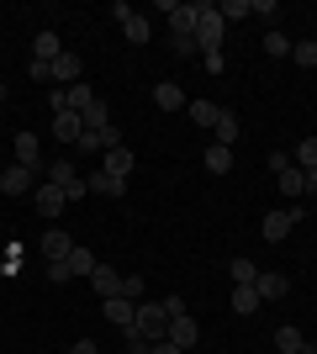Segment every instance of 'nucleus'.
<instances>
[{
  "instance_id": "1",
  "label": "nucleus",
  "mask_w": 317,
  "mask_h": 354,
  "mask_svg": "<svg viewBox=\"0 0 317 354\" xmlns=\"http://www.w3.org/2000/svg\"><path fill=\"white\" fill-rule=\"evenodd\" d=\"M222 32H227L222 11H217V6H196V48H201V59H206V53H222Z\"/></svg>"
},
{
  "instance_id": "2",
  "label": "nucleus",
  "mask_w": 317,
  "mask_h": 354,
  "mask_svg": "<svg viewBox=\"0 0 317 354\" xmlns=\"http://www.w3.org/2000/svg\"><path fill=\"white\" fill-rule=\"evenodd\" d=\"M48 185H59V191L69 196V201H79V196L90 191V185H85V180L75 175V164H69V159H53V164H48Z\"/></svg>"
},
{
  "instance_id": "3",
  "label": "nucleus",
  "mask_w": 317,
  "mask_h": 354,
  "mask_svg": "<svg viewBox=\"0 0 317 354\" xmlns=\"http://www.w3.org/2000/svg\"><path fill=\"white\" fill-rule=\"evenodd\" d=\"M133 148H127V143H117V148H106V153H101V169H106V175H111V180H122V185H127V175H133Z\"/></svg>"
},
{
  "instance_id": "4",
  "label": "nucleus",
  "mask_w": 317,
  "mask_h": 354,
  "mask_svg": "<svg viewBox=\"0 0 317 354\" xmlns=\"http://www.w3.org/2000/svg\"><path fill=\"white\" fill-rule=\"evenodd\" d=\"M164 339L175 344V349H196V344H201V323L191 317V312H185V317H169V333H164Z\"/></svg>"
},
{
  "instance_id": "5",
  "label": "nucleus",
  "mask_w": 317,
  "mask_h": 354,
  "mask_svg": "<svg viewBox=\"0 0 317 354\" xmlns=\"http://www.w3.org/2000/svg\"><path fill=\"white\" fill-rule=\"evenodd\" d=\"M117 21H122V32H127V43L133 48H143L153 37V27H148V16H137L133 6H117Z\"/></svg>"
},
{
  "instance_id": "6",
  "label": "nucleus",
  "mask_w": 317,
  "mask_h": 354,
  "mask_svg": "<svg viewBox=\"0 0 317 354\" xmlns=\"http://www.w3.org/2000/svg\"><path fill=\"white\" fill-rule=\"evenodd\" d=\"M32 207L43 212V217H64V207H69V196H64L59 185H37V191H32Z\"/></svg>"
},
{
  "instance_id": "7",
  "label": "nucleus",
  "mask_w": 317,
  "mask_h": 354,
  "mask_svg": "<svg viewBox=\"0 0 317 354\" xmlns=\"http://www.w3.org/2000/svg\"><path fill=\"white\" fill-rule=\"evenodd\" d=\"M69 254H75V238L64 233V227H48V233H43V259H48V265H59V259H69Z\"/></svg>"
},
{
  "instance_id": "8",
  "label": "nucleus",
  "mask_w": 317,
  "mask_h": 354,
  "mask_svg": "<svg viewBox=\"0 0 317 354\" xmlns=\"http://www.w3.org/2000/svg\"><path fill=\"white\" fill-rule=\"evenodd\" d=\"M106 323H111V328H122V333H127V328H133L137 323V301H127V296H111V301H106Z\"/></svg>"
},
{
  "instance_id": "9",
  "label": "nucleus",
  "mask_w": 317,
  "mask_h": 354,
  "mask_svg": "<svg viewBox=\"0 0 317 354\" xmlns=\"http://www.w3.org/2000/svg\"><path fill=\"white\" fill-rule=\"evenodd\" d=\"M254 291H259V301H280V296L291 291V281L280 275V270H259V275H254Z\"/></svg>"
},
{
  "instance_id": "10",
  "label": "nucleus",
  "mask_w": 317,
  "mask_h": 354,
  "mask_svg": "<svg viewBox=\"0 0 317 354\" xmlns=\"http://www.w3.org/2000/svg\"><path fill=\"white\" fill-rule=\"evenodd\" d=\"M296 217H302V212H270V217L259 222V233H265V243H280V238H286L291 227H296Z\"/></svg>"
},
{
  "instance_id": "11",
  "label": "nucleus",
  "mask_w": 317,
  "mask_h": 354,
  "mask_svg": "<svg viewBox=\"0 0 317 354\" xmlns=\"http://www.w3.org/2000/svg\"><path fill=\"white\" fill-rule=\"evenodd\" d=\"M27 191H37V180H32V169L11 164V169L0 175V196H27Z\"/></svg>"
},
{
  "instance_id": "12",
  "label": "nucleus",
  "mask_w": 317,
  "mask_h": 354,
  "mask_svg": "<svg viewBox=\"0 0 317 354\" xmlns=\"http://www.w3.org/2000/svg\"><path fill=\"white\" fill-rule=\"evenodd\" d=\"M16 164H21V169H32V175H37V164H43V148H37V138L32 133H16Z\"/></svg>"
},
{
  "instance_id": "13",
  "label": "nucleus",
  "mask_w": 317,
  "mask_h": 354,
  "mask_svg": "<svg viewBox=\"0 0 317 354\" xmlns=\"http://www.w3.org/2000/svg\"><path fill=\"white\" fill-rule=\"evenodd\" d=\"M153 101H159V111H185V106H191L175 80H159V85H153Z\"/></svg>"
},
{
  "instance_id": "14",
  "label": "nucleus",
  "mask_w": 317,
  "mask_h": 354,
  "mask_svg": "<svg viewBox=\"0 0 317 354\" xmlns=\"http://www.w3.org/2000/svg\"><path fill=\"white\" fill-rule=\"evenodd\" d=\"M79 133H85V117H75V111L53 117V138H59V143H69V148H75V143H79Z\"/></svg>"
},
{
  "instance_id": "15",
  "label": "nucleus",
  "mask_w": 317,
  "mask_h": 354,
  "mask_svg": "<svg viewBox=\"0 0 317 354\" xmlns=\"http://www.w3.org/2000/svg\"><path fill=\"white\" fill-rule=\"evenodd\" d=\"M64 53V43H59V32H37L32 37V59H43V64H53Z\"/></svg>"
},
{
  "instance_id": "16",
  "label": "nucleus",
  "mask_w": 317,
  "mask_h": 354,
  "mask_svg": "<svg viewBox=\"0 0 317 354\" xmlns=\"http://www.w3.org/2000/svg\"><path fill=\"white\" fill-rule=\"evenodd\" d=\"M90 286H95V296H101V301H111V296H122V275H117V270H95V275H90Z\"/></svg>"
},
{
  "instance_id": "17",
  "label": "nucleus",
  "mask_w": 317,
  "mask_h": 354,
  "mask_svg": "<svg viewBox=\"0 0 317 354\" xmlns=\"http://www.w3.org/2000/svg\"><path fill=\"white\" fill-rule=\"evenodd\" d=\"M185 117L196 122V127H217V117H222V106H217V101H191V106H185Z\"/></svg>"
},
{
  "instance_id": "18",
  "label": "nucleus",
  "mask_w": 317,
  "mask_h": 354,
  "mask_svg": "<svg viewBox=\"0 0 317 354\" xmlns=\"http://www.w3.org/2000/svg\"><path fill=\"white\" fill-rule=\"evenodd\" d=\"M201 164H206V175H227V169H233V148L211 143V148H206V159H201Z\"/></svg>"
},
{
  "instance_id": "19",
  "label": "nucleus",
  "mask_w": 317,
  "mask_h": 354,
  "mask_svg": "<svg viewBox=\"0 0 317 354\" xmlns=\"http://www.w3.org/2000/svg\"><path fill=\"white\" fill-rule=\"evenodd\" d=\"M275 180H280V191H286L291 201H296V196H307V169H296V164H291V169H280Z\"/></svg>"
},
{
  "instance_id": "20",
  "label": "nucleus",
  "mask_w": 317,
  "mask_h": 354,
  "mask_svg": "<svg viewBox=\"0 0 317 354\" xmlns=\"http://www.w3.org/2000/svg\"><path fill=\"white\" fill-rule=\"evenodd\" d=\"M211 133H217V143H222V148H233V143H238V117L222 106V117H217V127H211Z\"/></svg>"
},
{
  "instance_id": "21",
  "label": "nucleus",
  "mask_w": 317,
  "mask_h": 354,
  "mask_svg": "<svg viewBox=\"0 0 317 354\" xmlns=\"http://www.w3.org/2000/svg\"><path fill=\"white\" fill-rule=\"evenodd\" d=\"M259 307H265V301H259L254 286H233V312H243V317H249V312H259Z\"/></svg>"
},
{
  "instance_id": "22",
  "label": "nucleus",
  "mask_w": 317,
  "mask_h": 354,
  "mask_svg": "<svg viewBox=\"0 0 317 354\" xmlns=\"http://www.w3.org/2000/svg\"><path fill=\"white\" fill-rule=\"evenodd\" d=\"M69 270H75V275H95V270H101V259H95L85 243H75V254H69Z\"/></svg>"
},
{
  "instance_id": "23",
  "label": "nucleus",
  "mask_w": 317,
  "mask_h": 354,
  "mask_svg": "<svg viewBox=\"0 0 317 354\" xmlns=\"http://www.w3.org/2000/svg\"><path fill=\"white\" fill-rule=\"evenodd\" d=\"M53 80H64V85H79V59H75V53H59V59H53Z\"/></svg>"
},
{
  "instance_id": "24",
  "label": "nucleus",
  "mask_w": 317,
  "mask_h": 354,
  "mask_svg": "<svg viewBox=\"0 0 317 354\" xmlns=\"http://www.w3.org/2000/svg\"><path fill=\"white\" fill-rule=\"evenodd\" d=\"M227 275H233V286H254L259 265H254V259H243V254H238V259H233V265H227Z\"/></svg>"
},
{
  "instance_id": "25",
  "label": "nucleus",
  "mask_w": 317,
  "mask_h": 354,
  "mask_svg": "<svg viewBox=\"0 0 317 354\" xmlns=\"http://www.w3.org/2000/svg\"><path fill=\"white\" fill-rule=\"evenodd\" d=\"M79 117H85V127H90V133H101V127H111V111H106V101H90V106H85V111H79Z\"/></svg>"
},
{
  "instance_id": "26",
  "label": "nucleus",
  "mask_w": 317,
  "mask_h": 354,
  "mask_svg": "<svg viewBox=\"0 0 317 354\" xmlns=\"http://www.w3.org/2000/svg\"><path fill=\"white\" fill-rule=\"evenodd\" d=\"M85 185H90L95 196H122V191H127V185H122V180H111V175H106V169H95V175L85 180Z\"/></svg>"
},
{
  "instance_id": "27",
  "label": "nucleus",
  "mask_w": 317,
  "mask_h": 354,
  "mask_svg": "<svg viewBox=\"0 0 317 354\" xmlns=\"http://www.w3.org/2000/svg\"><path fill=\"white\" fill-rule=\"evenodd\" d=\"M291 164H296V169H317V138H302L296 153H291Z\"/></svg>"
},
{
  "instance_id": "28",
  "label": "nucleus",
  "mask_w": 317,
  "mask_h": 354,
  "mask_svg": "<svg viewBox=\"0 0 317 354\" xmlns=\"http://www.w3.org/2000/svg\"><path fill=\"white\" fill-rule=\"evenodd\" d=\"M291 64H302V69H317V43H291Z\"/></svg>"
},
{
  "instance_id": "29",
  "label": "nucleus",
  "mask_w": 317,
  "mask_h": 354,
  "mask_svg": "<svg viewBox=\"0 0 317 354\" xmlns=\"http://www.w3.org/2000/svg\"><path fill=\"white\" fill-rule=\"evenodd\" d=\"M302 344H307V339H302V328H291V323L280 328V333H275V349H280V354H291V349H302Z\"/></svg>"
},
{
  "instance_id": "30",
  "label": "nucleus",
  "mask_w": 317,
  "mask_h": 354,
  "mask_svg": "<svg viewBox=\"0 0 317 354\" xmlns=\"http://www.w3.org/2000/svg\"><path fill=\"white\" fill-rule=\"evenodd\" d=\"M217 11H222V21H243V16H254V6L249 0H222Z\"/></svg>"
},
{
  "instance_id": "31",
  "label": "nucleus",
  "mask_w": 317,
  "mask_h": 354,
  "mask_svg": "<svg viewBox=\"0 0 317 354\" xmlns=\"http://www.w3.org/2000/svg\"><path fill=\"white\" fill-rule=\"evenodd\" d=\"M265 53H270V59H291V43L280 32H265Z\"/></svg>"
},
{
  "instance_id": "32",
  "label": "nucleus",
  "mask_w": 317,
  "mask_h": 354,
  "mask_svg": "<svg viewBox=\"0 0 317 354\" xmlns=\"http://www.w3.org/2000/svg\"><path fill=\"white\" fill-rule=\"evenodd\" d=\"M27 74H32V85H48V80H53V64L32 59V64H27Z\"/></svg>"
},
{
  "instance_id": "33",
  "label": "nucleus",
  "mask_w": 317,
  "mask_h": 354,
  "mask_svg": "<svg viewBox=\"0 0 317 354\" xmlns=\"http://www.w3.org/2000/svg\"><path fill=\"white\" fill-rule=\"evenodd\" d=\"M122 296H127V301H143V275H122Z\"/></svg>"
},
{
  "instance_id": "34",
  "label": "nucleus",
  "mask_w": 317,
  "mask_h": 354,
  "mask_svg": "<svg viewBox=\"0 0 317 354\" xmlns=\"http://www.w3.org/2000/svg\"><path fill=\"white\" fill-rule=\"evenodd\" d=\"M169 48H175L180 59H196V53H201V48H196V37H169Z\"/></svg>"
},
{
  "instance_id": "35",
  "label": "nucleus",
  "mask_w": 317,
  "mask_h": 354,
  "mask_svg": "<svg viewBox=\"0 0 317 354\" xmlns=\"http://www.w3.org/2000/svg\"><path fill=\"white\" fill-rule=\"evenodd\" d=\"M69 275H75V270H69V259H59V265H48V281H53V286H64Z\"/></svg>"
},
{
  "instance_id": "36",
  "label": "nucleus",
  "mask_w": 317,
  "mask_h": 354,
  "mask_svg": "<svg viewBox=\"0 0 317 354\" xmlns=\"http://www.w3.org/2000/svg\"><path fill=\"white\" fill-rule=\"evenodd\" d=\"M159 307H164V317H185V296H164Z\"/></svg>"
},
{
  "instance_id": "37",
  "label": "nucleus",
  "mask_w": 317,
  "mask_h": 354,
  "mask_svg": "<svg viewBox=\"0 0 317 354\" xmlns=\"http://www.w3.org/2000/svg\"><path fill=\"white\" fill-rule=\"evenodd\" d=\"M143 354H185V349H175V344H169V339H159V344H148V349H143Z\"/></svg>"
},
{
  "instance_id": "38",
  "label": "nucleus",
  "mask_w": 317,
  "mask_h": 354,
  "mask_svg": "<svg viewBox=\"0 0 317 354\" xmlns=\"http://www.w3.org/2000/svg\"><path fill=\"white\" fill-rule=\"evenodd\" d=\"M69 354H101V349H95L90 339H79V344H75V349H69Z\"/></svg>"
},
{
  "instance_id": "39",
  "label": "nucleus",
  "mask_w": 317,
  "mask_h": 354,
  "mask_svg": "<svg viewBox=\"0 0 317 354\" xmlns=\"http://www.w3.org/2000/svg\"><path fill=\"white\" fill-rule=\"evenodd\" d=\"M307 191H317V169H307Z\"/></svg>"
},
{
  "instance_id": "40",
  "label": "nucleus",
  "mask_w": 317,
  "mask_h": 354,
  "mask_svg": "<svg viewBox=\"0 0 317 354\" xmlns=\"http://www.w3.org/2000/svg\"><path fill=\"white\" fill-rule=\"evenodd\" d=\"M291 354H317V344H302V349H291Z\"/></svg>"
},
{
  "instance_id": "41",
  "label": "nucleus",
  "mask_w": 317,
  "mask_h": 354,
  "mask_svg": "<svg viewBox=\"0 0 317 354\" xmlns=\"http://www.w3.org/2000/svg\"><path fill=\"white\" fill-rule=\"evenodd\" d=\"M0 111H6V101H0Z\"/></svg>"
},
{
  "instance_id": "42",
  "label": "nucleus",
  "mask_w": 317,
  "mask_h": 354,
  "mask_svg": "<svg viewBox=\"0 0 317 354\" xmlns=\"http://www.w3.org/2000/svg\"><path fill=\"white\" fill-rule=\"evenodd\" d=\"M312 207H317V201H312Z\"/></svg>"
},
{
  "instance_id": "43",
  "label": "nucleus",
  "mask_w": 317,
  "mask_h": 354,
  "mask_svg": "<svg viewBox=\"0 0 317 354\" xmlns=\"http://www.w3.org/2000/svg\"><path fill=\"white\" fill-rule=\"evenodd\" d=\"M312 74H317V69H312Z\"/></svg>"
}]
</instances>
